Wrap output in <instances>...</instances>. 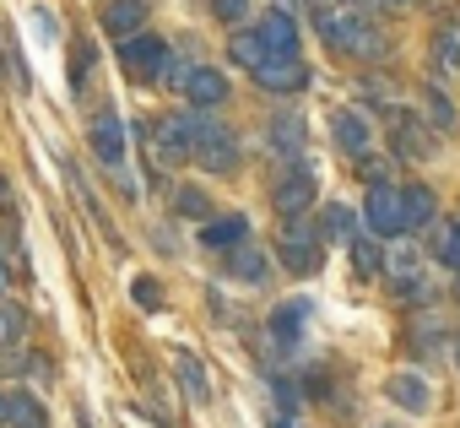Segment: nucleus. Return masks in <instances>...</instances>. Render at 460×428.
Here are the masks:
<instances>
[{
	"instance_id": "nucleus-8",
	"label": "nucleus",
	"mask_w": 460,
	"mask_h": 428,
	"mask_svg": "<svg viewBox=\"0 0 460 428\" xmlns=\"http://www.w3.org/2000/svg\"><path fill=\"white\" fill-rule=\"evenodd\" d=\"M304 147H309V130H304V120L293 114V109H277L271 120H266V152L277 157V163H304Z\"/></svg>"
},
{
	"instance_id": "nucleus-34",
	"label": "nucleus",
	"mask_w": 460,
	"mask_h": 428,
	"mask_svg": "<svg viewBox=\"0 0 460 428\" xmlns=\"http://www.w3.org/2000/svg\"><path fill=\"white\" fill-rule=\"evenodd\" d=\"M358 223H363V218H358V211H347V206H336V211H331V234H341L347 245L358 239Z\"/></svg>"
},
{
	"instance_id": "nucleus-30",
	"label": "nucleus",
	"mask_w": 460,
	"mask_h": 428,
	"mask_svg": "<svg viewBox=\"0 0 460 428\" xmlns=\"http://www.w3.org/2000/svg\"><path fill=\"white\" fill-rule=\"evenodd\" d=\"M6 428H44V412H39V401H33V396H12Z\"/></svg>"
},
{
	"instance_id": "nucleus-4",
	"label": "nucleus",
	"mask_w": 460,
	"mask_h": 428,
	"mask_svg": "<svg viewBox=\"0 0 460 428\" xmlns=\"http://www.w3.org/2000/svg\"><path fill=\"white\" fill-rule=\"evenodd\" d=\"M314 195H320V179H314L309 157H304V163H293V168H282V179L271 184V206H277V218H282V223H298V218H309Z\"/></svg>"
},
{
	"instance_id": "nucleus-15",
	"label": "nucleus",
	"mask_w": 460,
	"mask_h": 428,
	"mask_svg": "<svg viewBox=\"0 0 460 428\" xmlns=\"http://www.w3.org/2000/svg\"><path fill=\"white\" fill-rule=\"evenodd\" d=\"M385 396H390V401H395L401 412H428V401H433L428 379H422V374H411V369L390 374V379H385Z\"/></svg>"
},
{
	"instance_id": "nucleus-12",
	"label": "nucleus",
	"mask_w": 460,
	"mask_h": 428,
	"mask_svg": "<svg viewBox=\"0 0 460 428\" xmlns=\"http://www.w3.org/2000/svg\"><path fill=\"white\" fill-rule=\"evenodd\" d=\"M255 33L266 39V49H271V60H293L298 55V17H288V12H261V22H255Z\"/></svg>"
},
{
	"instance_id": "nucleus-39",
	"label": "nucleus",
	"mask_w": 460,
	"mask_h": 428,
	"mask_svg": "<svg viewBox=\"0 0 460 428\" xmlns=\"http://www.w3.org/2000/svg\"><path fill=\"white\" fill-rule=\"evenodd\" d=\"M271 428H293V417H288V412H277V417H271Z\"/></svg>"
},
{
	"instance_id": "nucleus-33",
	"label": "nucleus",
	"mask_w": 460,
	"mask_h": 428,
	"mask_svg": "<svg viewBox=\"0 0 460 428\" xmlns=\"http://www.w3.org/2000/svg\"><path fill=\"white\" fill-rule=\"evenodd\" d=\"M130 293H136V304H141V309H163V288H157V277H136V288H130Z\"/></svg>"
},
{
	"instance_id": "nucleus-29",
	"label": "nucleus",
	"mask_w": 460,
	"mask_h": 428,
	"mask_svg": "<svg viewBox=\"0 0 460 428\" xmlns=\"http://www.w3.org/2000/svg\"><path fill=\"white\" fill-rule=\"evenodd\" d=\"M347 250H352V266H358L363 277H379V272H385V250H379V239L358 234V239H352Z\"/></svg>"
},
{
	"instance_id": "nucleus-16",
	"label": "nucleus",
	"mask_w": 460,
	"mask_h": 428,
	"mask_svg": "<svg viewBox=\"0 0 460 428\" xmlns=\"http://www.w3.org/2000/svg\"><path fill=\"white\" fill-rule=\"evenodd\" d=\"M227 272H234L239 282H250V288H261V282H271V255L244 239L239 250H227Z\"/></svg>"
},
{
	"instance_id": "nucleus-38",
	"label": "nucleus",
	"mask_w": 460,
	"mask_h": 428,
	"mask_svg": "<svg viewBox=\"0 0 460 428\" xmlns=\"http://www.w3.org/2000/svg\"><path fill=\"white\" fill-rule=\"evenodd\" d=\"M374 6H385V12H401V6H411V0H374Z\"/></svg>"
},
{
	"instance_id": "nucleus-41",
	"label": "nucleus",
	"mask_w": 460,
	"mask_h": 428,
	"mask_svg": "<svg viewBox=\"0 0 460 428\" xmlns=\"http://www.w3.org/2000/svg\"><path fill=\"white\" fill-rule=\"evenodd\" d=\"M320 6H358V0H320Z\"/></svg>"
},
{
	"instance_id": "nucleus-2",
	"label": "nucleus",
	"mask_w": 460,
	"mask_h": 428,
	"mask_svg": "<svg viewBox=\"0 0 460 428\" xmlns=\"http://www.w3.org/2000/svg\"><path fill=\"white\" fill-rule=\"evenodd\" d=\"M277 261H282V272H293V277H314L320 261H325V234H320L309 218L282 223V228H277Z\"/></svg>"
},
{
	"instance_id": "nucleus-11",
	"label": "nucleus",
	"mask_w": 460,
	"mask_h": 428,
	"mask_svg": "<svg viewBox=\"0 0 460 428\" xmlns=\"http://www.w3.org/2000/svg\"><path fill=\"white\" fill-rule=\"evenodd\" d=\"M184 103H190L195 114L222 109V103H227V76H222L217 66H195V71L184 76Z\"/></svg>"
},
{
	"instance_id": "nucleus-24",
	"label": "nucleus",
	"mask_w": 460,
	"mask_h": 428,
	"mask_svg": "<svg viewBox=\"0 0 460 428\" xmlns=\"http://www.w3.org/2000/svg\"><path fill=\"white\" fill-rule=\"evenodd\" d=\"M168 201H173V218L211 223V195H206L200 184H173V190H168Z\"/></svg>"
},
{
	"instance_id": "nucleus-25",
	"label": "nucleus",
	"mask_w": 460,
	"mask_h": 428,
	"mask_svg": "<svg viewBox=\"0 0 460 428\" xmlns=\"http://www.w3.org/2000/svg\"><path fill=\"white\" fill-rule=\"evenodd\" d=\"M266 336H271V347H298V336H304V304H282L271 315Z\"/></svg>"
},
{
	"instance_id": "nucleus-22",
	"label": "nucleus",
	"mask_w": 460,
	"mask_h": 428,
	"mask_svg": "<svg viewBox=\"0 0 460 428\" xmlns=\"http://www.w3.org/2000/svg\"><path fill=\"white\" fill-rule=\"evenodd\" d=\"M428 250H433L438 266L460 272V218H438V223L428 228Z\"/></svg>"
},
{
	"instance_id": "nucleus-9",
	"label": "nucleus",
	"mask_w": 460,
	"mask_h": 428,
	"mask_svg": "<svg viewBox=\"0 0 460 428\" xmlns=\"http://www.w3.org/2000/svg\"><path fill=\"white\" fill-rule=\"evenodd\" d=\"M119 60H125V71H130L136 82H163L168 44H163L157 33H136V39H125V44H119Z\"/></svg>"
},
{
	"instance_id": "nucleus-14",
	"label": "nucleus",
	"mask_w": 460,
	"mask_h": 428,
	"mask_svg": "<svg viewBox=\"0 0 460 428\" xmlns=\"http://www.w3.org/2000/svg\"><path fill=\"white\" fill-rule=\"evenodd\" d=\"M401 218H406V234L438 223V195H433V184H422V179L401 184Z\"/></svg>"
},
{
	"instance_id": "nucleus-3",
	"label": "nucleus",
	"mask_w": 460,
	"mask_h": 428,
	"mask_svg": "<svg viewBox=\"0 0 460 428\" xmlns=\"http://www.w3.org/2000/svg\"><path fill=\"white\" fill-rule=\"evenodd\" d=\"M239 136H234V125H222V120H206L200 114V125H195V147H190V163H200L206 174H234L239 168Z\"/></svg>"
},
{
	"instance_id": "nucleus-13",
	"label": "nucleus",
	"mask_w": 460,
	"mask_h": 428,
	"mask_svg": "<svg viewBox=\"0 0 460 428\" xmlns=\"http://www.w3.org/2000/svg\"><path fill=\"white\" fill-rule=\"evenodd\" d=\"M98 28L114 33L119 44L136 39V33H146V0H109V6L98 12Z\"/></svg>"
},
{
	"instance_id": "nucleus-7",
	"label": "nucleus",
	"mask_w": 460,
	"mask_h": 428,
	"mask_svg": "<svg viewBox=\"0 0 460 428\" xmlns=\"http://www.w3.org/2000/svg\"><path fill=\"white\" fill-rule=\"evenodd\" d=\"M428 152H433L428 120L411 114V109H395V120H390V157H395V163H422Z\"/></svg>"
},
{
	"instance_id": "nucleus-5",
	"label": "nucleus",
	"mask_w": 460,
	"mask_h": 428,
	"mask_svg": "<svg viewBox=\"0 0 460 428\" xmlns=\"http://www.w3.org/2000/svg\"><path fill=\"white\" fill-rule=\"evenodd\" d=\"M358 218H363L368 239H379V245H395V239L406 234V218H401V184H374Z\"/></svg>"
},
{
	"instance_id": "nucleus-35",
	"label": "nucleus",
	"mask_w": 460,
	"mask_h": 428,
	"mask_svg": "<svg viewBox=\"0 0 460 428\" xmlns=\"http://www.w3.org/2000/svg\"><path fill=\"white\" fill-rule=\"evenodd\" d=\"M12 293H17V255L0 250V304H6Z\"/></svg>"
},
{
	"instance_id": "nucleus-31",
	"label": "nucleus",
	"mask_w": 460,
	"mask_h": 428,
	"mask_svg": "<svg viewBox=\"0 0 460 428\" xmlns=\"http://www.w3.org/2000/svg\"><path fill=\"white\" fill-rule=\"evenodd\" d=\"M93 66H98V49H93V44H82V49L71 55V87H76V93H82V82L93 76Z\"/></svg>"
},
{
	"instance_id": "nucleus-20",
	"label": "nucleus",
	"mask_w": 460,
	"mask_h": 428,
	"mask_svg": "<svg viewBox=\"0 0 460 428\" xmlns=\"http://www.w3.org/2000/svg\"><path fill=\"white\" fill-rule=\"evenodd\" d=\"M331 136H336V147H347L352 157L368 152V120H363L358 109H336V114H331Z\"/></svg>"
},
{
	"instance_id": "nucleus-6",
	"label": "nucleus",
	"mask_w": 460,
	"mask_h": 428,
	"mask_svg": "<svg viewBox=\"0 0 460 428\" xmlns=\"http://www.w3.org/2000/svg\"><path fill=\"white\" fill-rule=\"evenodd\" d=\"M87 141H93V157H98L109 174L125 168V157H130V136H125V120H119L114 109H98V114H93Z\"/></svg>"
},
{
	"instance_id": "nucleus-28",
	"label": "nucleus",
	"mask_w": 460,
	"mask_h": 428,
	"mask_svg": "<svg viewBox=\"0 0 460 428\" xmlns=\"http://www.w3.org/2000/svg\"><path fill=\"white\" fill-rule=\"evenodd\" d=\"M390 293H395L401 304H433V299H438V282H433V272H417V277H406V282H390Z\"/></svg>"
},
{
	"instance_id": "nucleus-21",
	"label": "nucleus",
	"mask_w": 460,
	"mask_h": 428,
	"mask_svg": "<svg viewBox=\"0 0 460 428\" xmlns=\"http://www.w3.org/2000/svg\"><path fill=\"white\" fill-rule=\"evenodd\" d=\"M173 369H179V385H184V396H190L195 406H206V401H211V379H206V363H200L190 347H179V352H173Z\"/></svg>"
},
{
	"instance_id": "nucleus-36",
	"label": "nucleus",
	"mask_w": 460,
	"mask_h": 428,
	"mask_svg": "<svg viewBox=\"0 0 460 428\" xmlns=\"http://www.w3.org/2000/svg\"><path fill=\"white\" fill-rule=\"evenodd\" d=\"M385 163H390V157H374V152L358 157V174L368 179V190H374V184H390V179H385Z\"/></svg>"
},
{
	"instance_id": "nucleus-27",
	"label": "nucleus",
	"mask_w": 460,
	"mask_h": 428,
	"mask_svg": "<svg viewBox=\"0 0 460 428\" xmlns=\"http://www.w3.org/2000/svg\"><path fill=\"white\" fill-rule=\"evenodd\" d=\"M422 114H428V130H455L460 120H455V103H449V93L444 87H422Z\"/></svg>"
},
{
	"instance_id": "nucleus-37",
	"label": "nucleus",
	"mask_w": 460,
	"mask_h": 428,
	"mask_svg": "<svg viewBox=\"0 0 460 428\" xmlns=\"http://www.w3.org/2000/svg\"><path fill=\"white\" fill-rule=\"evenodd\" d=\"M28 17H33V28H39L33 39H44V44H49V39H55V28H60V22H55V12H44V6H33Z\"/></svg>"
},
{
	"instance_id": "nucleus-40",
	"label": "nucleus",
	"mask_w": 460,
	"mask_h": 428,
	"mask_svg": "<svg viewBox=\"0 0 460 428\" xmlns=\"http://www.w3.org/2000/svg\"><path fill=\"white\" fill-rule=\"evenodd\" d=\"M6 412H12V396H0V428H6Z\"/></svg>"
},
{
	"instance_id": "nucleus-17",
	"label": "nucleus",
	"mask_w": 460,
	"mask_h": 428,
	"mask_svg": "<svg viewBox=\"0 0 460 428\" xmlns=\"http://www.w3.org/2000/svg\"><path fill=\"white\" fill-rule=\"evenodd\" d=\"M227 60H234L239 71H261L266 60H271V49H266V39L255 33V28H239V33H227Z\"/></svg>"
},
{
	"instance_id": "nucleus-26",
	"label": "nucleus",
	"mask_w": 460,
	"mask_h": 428,
	"mask_svg": "<svg viewBox=\"0 0 460 428\" xmlns=\"http://www.w3.org/2000/svg\"><path fill=\"white\" fill-rule=\"evenodd\" d=\"M22 342H28V309L17 299H6L0 304V352H17Z\"/></svg>"
},
{
	"instance_id": "nucleus-23",
	"label": "nucleus",
	"mask_w": 460,
	"mask_h": 428,
	"mask_svg": "<svg viewBox=\"0 0 460 428\" xmlns=\"http://www.w3.org/2000/svg\"><path fill=\"white\" fill-rule=\"evenodd\" d=\"M417 272H428V261H422V245H411V239H395V245L385 250V277H390V282H406V277H417Z\"/></svg>"
},
{
	"instance_id": "nucleus-18",
	"label": "nucleus",
	"mask_w": 460,
	"mask_h": 428,
	"mask_svg": "<svg viewBox=\"0 0 460 428\" xmlns=\"http://www.w3.org/2000/svg\"><path fill=\"white\" fill-rule=\"evenodd\" d=\"M244 239H250V223L239 218V211H227V218L200 223V245H206V250H239Z\"/></svg>"
},
{
	"instance_id": "nucleus-19",
	"label": "nucleus",
	"mask_w": 460,
	"mask_h": 428,
	"mask_svg": "<svg viewBox=\"0 0 460 428\" xmlns=\"http://www.w3.org/2000/svg\"><path fill=\"white\" fill-rule=\"evenodd\" d=\"M433 76L438 82H455L460 76V22H444L433 33Z\"/></svg>"
},
{
	"instance_id": "nucleus-1",
	"label": "nucleus",
	"mask_w": 460,
	"mask_h": 428,
	"mask_svg": "<svg viewBox=\"0 0 460 428\" xmlns=\"http://www.w3.org/2000/svg\"><path fill=\"white\" fill-rule=\"evenodd\" d=\"M314 28H320V39H325L336 55H352V60H379V55H385L379 22L363 17L358 6H314Z\"/></svg>"
},
{
	"instance_id": "nucleus-10",
	"label": "nucleus",
	"mask_w": 460,
	"mask_h": 428,
	"mask_svg": "<svg viewBox=\"0 0 460 428\" xmlns=\"http://www.w3.org/2000/svg\"><path fill=\"white\" fill-rule=\"evenodd\" d=\"M309 66H304V55H293V60H266L261 71H255V87L261 93H271V98H293V93H304L309 87Z\"/></svg>"
},
{
	"instance_id": "nucleus-32",
	"label": "nucleus",
	"mask_w": 460,
	"mask_h": 428,
	"mask_svg": "<svg viewBox=\"0 0 460 428\" xmlns=\"http://www.w3.org/2000/svg\"><path fill=\"white\" fill-rule=\"evenodd\" d=\"M217 22H244L250 17V0H206Z\"/></svg>"
}]
</instances>
